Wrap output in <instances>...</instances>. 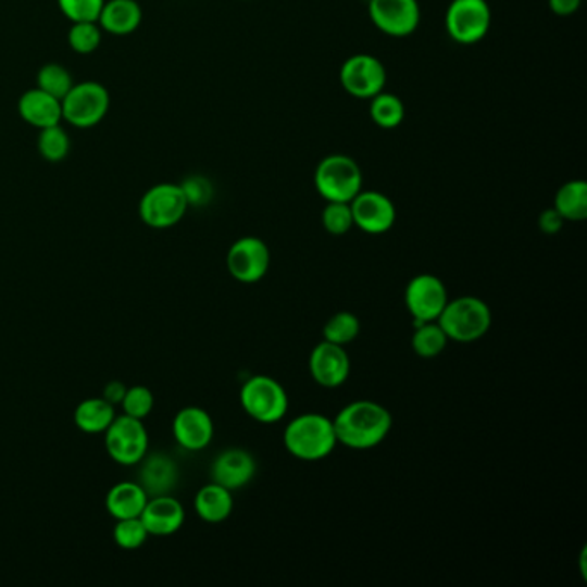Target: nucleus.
<instances>
[{"label": "nucleus", "mask_w": 587, "mask_h": 587, "mask_svg": "<svg viewBox=\"0 0 587 587\" xmlns=\"http://www.w3.org/2000/svg\"><path fill=\"white\" fill-rule=\"evenodd\" d=\"M336 439L352 450H371L389 435L394 419L376 401L359 400L348 403L333 421Z\"/></svg>", "instance_id": "1"}, {"label": "nucleus", "mask_w": 587, "mask_h": 587, "mask_svg": "<svg viewBox=\"0 0 587 587\" xmlns=\"http://www.w3.org/2000/svg\"><path fill=\"white\" fill-rule=\"evenodd\" d=\"M285 447L291 455L307 462L332 455L338 439L332 419L321 414H303L286 426Z\"/></svg>", "instance_id": "2"}, {"label": "nucleus", "mask_w": 587, "mask_h": 587, "mask_svg": "<svg viewBox=\"0 0 587 587\" xmlns=\"http://www.w3.org/2000/svg\"><path fill=\"white\" fill-rule=\"evenodd\" d=\"M492 314L488 303L477 297L448 300L438 324L448 339L457 344H474L491 329Z\"/></svg>", "instance_id": "3"}, {"label": "nucleus", "mask_w": 587, "mask_h": 587, "mask_svg": "<svg viewBox=\"0 0 587 587\" xmlns=\"http://www.w3.org/2000/svg\"><path fill=\"white\" fill-rule=\"evenodd\" d=\"M315 188L327 202H352L362 191V171L352 158L333 153L319 162Z\"/></svg>", "instance_id": "4"}, {"label": "nucleus", "mask_w": 587, "mask_h": 587, "mask_svg": "<svg viewBox=\"0 0 587 587\" xmlns=\"http://www.w3.org/2000/svg\"><path fill=\"white\" fill-rule=\"evenodd\" d=\"M240 401L245 412L261 424H276L290 407L286 389L270 376L250 377L241 388Z\"/></svg>", "instance_id": "5"}, {"label": "nucleus", "mask_w": 587, "mask_h": 587, "mask_svg": "<svg viewBox=\"0 0 587 587\" xmlns=\"http://www.w3.org/2000/svg\"><path fill=\"white\" fill-rule=\"evenodd\" d=\"M63 120L78 129L93 128L104 120L111 108L108 88L99 82L75 84L61 100Z\"/></svg>", "instance_id": "6"}, {"label": "nucleus", "mask_w": 587, "mask_h": 587, "mask_svg": "<svg viewBox=\"0 0 587 587\" xmlns=\"http://www.w3.org/2000/svg\"><path fill=\"white\" fill-rule=\"evenodd\" d=\"M187 197L179 185L159 183L141 197L140 217L147 226L153 229L173 228L187 214Z\"/></svg>", "instance_id": "7"}, {"label": "nucleus", "mask_w": 587, "mask_h": 587, "mask_svg": "<svg viewBox=\"0 0 587 587\" xmlns=\"http://www.w3.org/2000/svg\"><path fill=\"white\" fill-rule=\"evenodd\" d=\"M445 25L457 43L474 46L491 28V8L486 0H453L448 8Z\"/></svg>", "instance_id": "8"}, {"label": "nucleus", "mask_w": 587, "mask_h": 587, "mask_svg": "<svg viewBox=\"0 0 587 587\" xmlns=\"http://www.w3.org/2000/svg\"><path fill=\"white\" fill-rule=\"evenodd\" d=\"M105 450L109 457L120 465H137L149 450V433L140 419L129 415L112 421L105 430Z\"/></svg>", "instance_id": "9"}, {"label": "nucleus", "mask_w": 587, "mask_h": 587, "mask_svg": "<svg viewBox=\"0 0 587 587\" xmlns=\"http://www.w3.org/2000/svg\"><path fill=\"white\" fill-rule=\"evenodd\" d=\"M448 300L447 286L435 274H419L407 285L405 305L415 324L438 321Z\"/></svg>", "instance_id": "10"}, {"label": "nucleus", "mask_w": 587, "mask_h": 587, "mask_svg": "<svg viewBox=\"0 0 587 587\" xmlns=\"http://www.w3.org/2000/svg\"><path fill=\"white\" fill-rule=\"evenodd\" d=\"M339 82L350 96L357 99H373L385 90V64L371 54L352 55L341 66Z\"/></svg>", "instance_id": "11"}, {"label": "nucleus", "mask_w": 587, "mask_h": 587, "mask_svg": "<svg viewBox=\"0 0 587 587\" xmlns=\"http://www.w3.org/2000/svg\"><path fill=\"white\" fill-rule=\"evenodd\" d=\"M226 264L236 282L247 283V285L261 282L270 271V247L257 236H243L232 245L226 257Z\"/></svg>", "instance_id": "12"}, {"label": "nucleus", "mask_w": 587, "mask_h": 587, "mask_svg": "<svg viewBox=\"0 0 587 587\" xmlns=\"http://www.w3.org/2000/svg\"><path fill=\"white\" fill-rule=\"evenodd\" d=\"M369 14L377 29L389 37H409L421 23L417 0H371Z\"/></svg>", "instance_id": "13"}, {"label": "nucleus", "mask_w": 587, "mask_h": 587, "mask_svg": "<svg viewBox=\"0 0 587 587\" xmlns=\"http://www.w3.org/2000/svg\"><path fill=\"white\" fill-rule=\"evenodd\" d=\"M353 224L369 235H383L394 228L397 209L391 199L380 191H360L350 202Z\"/></svg>", "instance_id": "14"}, {"label": "nucleus", "mask_w": 587, "mask_h": 587, "mask_svg": "<svg viewBox=\"0 0 587 587\" xmlns=\"http://www.w3.org/2000/svg\"><path fill=\"white\" fill-rule=\"evenodd\" d=\"M309 369L319 386L339 388L350 376V359L345 347L323 341L312 350Z\"/></svg>", "instance_id": "15"}, {"label": "nucleus", "mask_w": 587, "mask_h": 587, "mask_svg": "<svg viewBox=\"0 0 587 587\" xmlns=\"http://www.w3.org/2000/svg\"><path fill=\"white\" fill-rule=\"evenodd\" d=\"M257 462L252 453L241 448H229L215 457L212 462V483L235 491L252 483L255 477Z\"/></svg>", "instance_id": "16"}, {"label": "nucleus", "mask_w": 587, "mask_h": 587, "mask_svg": "<svg viewBox=\"0 0 587 587\" xmlns=\"http://www.w3.org/2000/svg\"><path fill=\"white\" fill-rule=\"evenodd\" d=\"M173 435L179 447L188 451H200L214 438V422L200 407L179 410L173 422Z\"/></svg>", "instance_id": "17"}, {"label": "nucleus", "mask_w": 587, "mask_h": 587, "mask_svg": "<svg viewBox=\"0 0 587 587\" xmlns=\"http://www.w3.org/2000/svg\"><path fill=\"white\" fill-rule=\"evenodd\" d=\"M140 519L149 530V536L166 538L182 529L185 524V509L176 498L162 495L149 498Z\"/></svg>", "instance_id": "18"}, {"label": "nucleus", "mask_w": 587, "mask_h": 587, "mask_svg": "<svg viewBox=\"0 0 587 587\" xmlns=\"http://www.w3.org/2000/svg\"><path fill=\"white\" fill-rule=\"evenodd\" d=\"M140 467L141 488L146 489L149 498L171 495L179 480V469L171 457L164 453H153L143 457Z\"/></svg>", "instance_id": "19"}, {"label": "nucleus", "mask_w": 587, "mask_h": 587, "mask_svg": "<svg viewBox=\"0 0 587 587\" xmlns=\"http://www.w3.org/2000/svg\"><path fill=\"white\" fill-rule=\"evenodd\" d=\"M17 112L25 123L38 129L61 125L63 121L61 100L49 96L40 88H32L23 93L17 102Z\"/></svg>", "instance_id": "20"}, {"label": "nucleus", "mask_w": 587, "mask_h": 587, "mask_svg": "<svg viewBox=\"0 0 587 587\" xmlns=\"http://www.w3.org/2000/svg\"><path fill=\"white\" fill-rule=\"evenodd\" d=\"M141 20L143 13L137 0H105L97 23L108 34L125 37L137 32Z\"/></svg>", "instance_id": "21"}, {"label": "nucleus", "mask_w": 587, "mask_h": 587, "mask_svg": "<svg viewBox=\"0 0 587 587\" xmlns=\"http://www.w3.org/2000/svg\"><path fill=\"white\" fill-rule=\"evenodd\" d=\"M149 495L138 483H120L111 488L105 498V509L116 521L140 517L146 509Z\"/></svg>", "instance_id": "22"}, {"label": "nucleus", "mask_w": 587, "mask_h": 587, "mask_svg": "<svg viewBox=\"0 0 587 587\" xmlns=\"http://www.w3.org/2000/svg\"><path fill=\"white\" fill-rule=\"evenodd\" d=\"M233 495L229 489L223 488L220 484L211 483L203 486L197 497H195V510L197 515L208 524H221L232 517Z\"/></svg>", "instance_id": "23"}, {"label": "nucleus", "mask_w": 587, "mask_h": 587, "mask_svg": "<svg viewBox=\"0 0 587 587\" xmlns=\"http://www.w3.org/2000/svg\"><path fill=\"white\" fill-rule=\"evenodd\" d=\"M114 419H116V410L105 398H88L75 410L76 426L88 435L105 433Z\"/></svg>", "instance_id": "24"}, {"label": "nucleus", "mask_w": 587, "mask_h": 587, "mask_svg": "<svg viewBox=\"0 0 587 587\" xmlns=\"http://www.w3.org/2000/svg\"><path fill=\"white\" fill-rule=\"evenodd\" d=\"M554 211L562 215L563 221L579 223L587 217V185L583 179H572L554 195Z\"/></svg>", "instance_id": "25"}, {"label": "nucleus", "mask_w": 587, "mask_h": 587, "mask_svg": "<svg viewBox=\"0 0 587 587\" xmlns=\"http://www.w3.org/2000/svg\"><path fill=\"white\" fill-rule=\"evenodd\" d=\"M448 341L450 339H448L447 333L442 332L438 321L415 324L412 348L422 359H435V357L441 355L442 350L447 348Z\"/></svg>", "instance_id": "26"}, {"label": "nucleus", "mask_w": 587, "mask_h": 587, "mask_svg": "<svg viewBox=\"0 0 587 587\" xmlns=\"http://www.w3.org/2000/svg\"><path fill=\"white\" fill-rule=\"evenodd\" d=\"M371 117L379 128L395 129L405 120V105L400 97L380 91L371 99Z\"/></svg>", "instance_id": "27"}, {"label": "nucleus", "mask_w": 587, "mask_h": 587, "mask_svg": "<svg viewBox=\"0 0 587 587\" xmlns=\"http://www.w3.org/2000/svg\"><path fill=\"white\" fill-rule=\"evenodd\" d=\"M360 333L359 317L352 312H336L335 315L327 319L323 327L324 341L347 347L348 344L355 341Z\"/></svg>", "instance_id": "28"}, {"label": "nucleus", "mask_w": 587, "mask_h": 587, "mask_svg": "<svg viewBox=\"0 0 587 587\" xmlns=\"http://www.w3.org/2000/svg\"><path fill=\"white\" fill-rule=\"evenodd\" d=\"M37 147L38 153L47 162H61L70 155L71 140L63 126H49V128L40 129Z\"/></svg>", "instance_id": "29"}, {"label": "nucleus", "mask_w": 587, "mask_h": 587, "mask_svg": "<svg viewBox=\"0 0 587 587\" xmlns=\"http://www.w3.org/2000/svg\"><path fill=\"white\" fill-rule=\"evenodd\" d=\"M73 85H75L73 76L61 64H46L38 71L37 88L46 91L49 96L55 97V99L63 100Z\"/></svg>", "instance_id": "30"}, {"label": "nucleus", "mask_w": 587, "mask_h": 587, "mask_svg": "<svg viewBox=\"0 0 587 587\" xmlns=\"http://www.w3.org/2000/svg\"><path fill=\"white\" fill-rule=\"evenodd\" d=\"M102 42V28L97 22L73 23L70 34H67V43L76 54H93Z\"/></svg>", "instance_id": "31"}, {"label": "nucleus", "mask_w": 587, "mask_h": 587, "mask_svg": "<svg viewBox=\"0 0 587 587\" xmlns=\"http://www.w3.org/2000/svg\"><path fill=\"white\" fill-rule=\"evenodd\" d=\"M112 534H114V541L121 550L128 551L138 550L146 545L147 538H149V530L140 517L116 521V527Z\"/></svg>", "instance_id": "32"}, {"label": "nucleus", "mask_w": 587, "mask_h": 587, "mask_svg": "<svg viewBox=\"0 0 587 587\" xmlns=\"http://www.w3.org/2000/svg\"><path fill=\"white\" fill-rule=\"evenodd\" d=\"M323 226L335 236L347 235L355 226L352 208L348 202H327L323 211Z\"/></svg>", "instance_id": "33"}, {"label": "nucleus", "mask_w": 587, "mask_h": 587, "mask_svg": "<svg viewBox=\"0 0 587 587\" xmlns=\"http://www.w3.org/2000/svg\"><path fill=\"white\" fill-rule=\"evenodd\" d=\"M58 4L70 22H99L105 0H58Z\"/></svg>", "instance_id": "34"}, {"label": "nucleus", "mask_w": 587, "mask_h": 587, "mask_svg": "<svg viewBox=\"0 0 587 587\" xmlns=\"http://www.w3.org/2000/svg\"><path fill=\"white\" fill-rule=\"evenodd\" d=\"M125 415H129L133 419H143L152 412L153 409V395L146 386H133V388L126 389L125 398L121 401Z\"/></svg>", "instance_id": "35"}, {"label": "nucleus", "mask_w": 587, "mask_h": 587, "mask_svg": "<svg viewBox=\"0 0 587 587\" xmlns=\"http://www.w3.org/2000/svg\"><path fill=\"white\" fill-rule=\"evenodd\" d=\"M179 187H182L183 193L187 197L188 205H193V208L208 205L212 197H214L212 183L208 178H203V176H190Z\"/></svg>", "instance_id": "36"}, {"label": "nucleus", "mask_w": 587, "mask_h": 587, "mask_svg": "<svg viewBox=\"0 0 587 587\" xmlns=\"http://www.w3.org/2000/svg\"><path fill=\"white\" fill-rule=\"evenodd\" d=\"M563 223H565V221H563L562 215L554 211L553 208L546 209V211H542L541 215H539V229H541L545 235H557V233L562 232Z\"/></svg>", "instance_id": "37"}, {"label": "nucleus", "mask_w": 587, "mask_h": 587, "mask_svg": "<svg viewBox=\"0 0 587 587\" xmlns=\"http://www.w3.org/2000/svg\"><path fill=\"white\" fill-rule=\"evenodd\" d=\"M583 0H550V9L557 16H572L579 11Z\"/></svg>", "instance_id": "38"}, {"label": "nucleus", "mask_w": 587, "mask_h": 587, "mask_svg": "<svg viewBox=\"0 0 587 587\" xmlns=\"http://www.w3.org/2000/svg\"><path fill=\"white\" fill-rule=\"evenodd\" d=\"M126 389L128 388H126L121 380H111V383L105 386L104 397L102 398H105L112 405H117V403H121L123 398H125Z\"/></svg>", "instance_id": "39"}]
</instances>
